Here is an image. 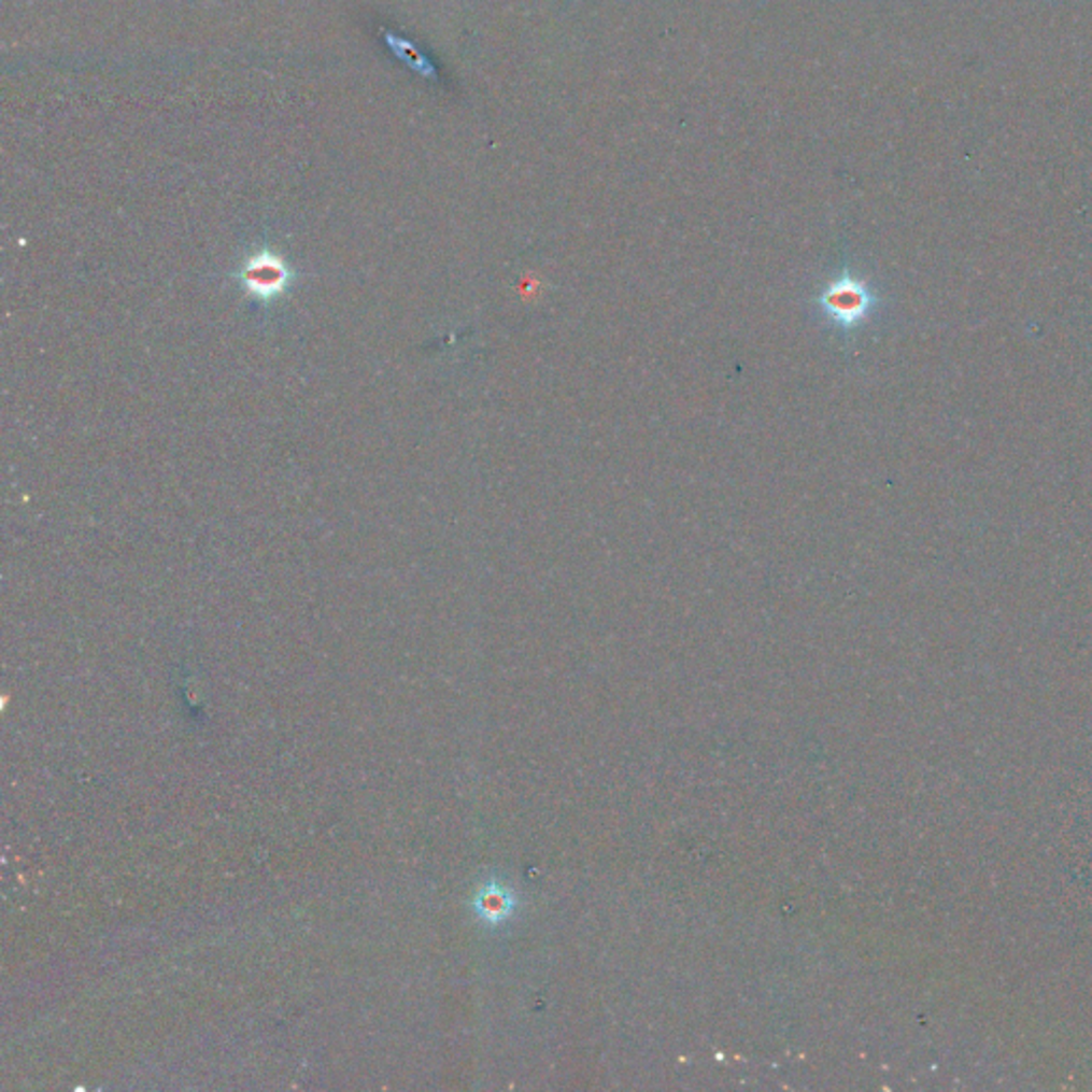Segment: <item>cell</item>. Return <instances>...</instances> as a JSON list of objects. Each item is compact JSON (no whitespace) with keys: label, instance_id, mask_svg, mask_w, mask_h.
Returning a JSON list of instances; mask_svg holds the SVG:
<instances>
[{"label":"cell","instance_id":"2","mask_svg":"<svg viewBox=\"0 0 1092 1092\" xmlns=\"http://www.w3.org/2000/svg\"><path fill=\"white\" fill-rule=\"evenodd\" d=\"M245 284L258 295H271L284 284V269L273 260L250 265L245 271Z\"/></svg>","mask_w":1092,"mask_h":1092},{"label":"cell","instance_id":"1","mask_svg":"<svg viewBox=\"0 0 1092 1092\" xmlns=\"http://www.w3.org/2000/svg\"><path fill=\"white\" fill-rule=\"evenodd\" d=\"M820 314L843 336L857 331L879 308V295L870 282L841 269L816 297Z\"/></svg>","mask_w":1092,"mask_h":1092}]
</instances>
